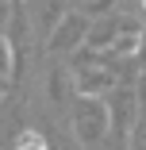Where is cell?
<instances>
[{
  "label": "cell",
  "instance_id": "obj_1",
  "mask_svg": "<svg viewBox=\"0 0 146 150\" xmlns=\"http://www.w3.org/2000/svg\"><path fill=\"white\" fill-rule=\"evenodd\" d=\"M16 150H46V139L35 135V131H23V135L16 139Z\"/></svg>",
  "mask_w": 146,
  "mask_h": 150
}]
</instances>
